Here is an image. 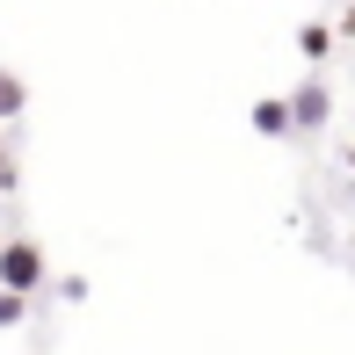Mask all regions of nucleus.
<instances>
[{
    "label": "nucleus",
    "mask_w": 355,
    "mask_h": 355,
    "mask_svg": "<svg viewBox=\"0 0 355 355\" xmlns=\"http://www.w3.org/2000/svg\"><path fill=\"white\" fill-rule=\"evenodd\" d=\"M341 37H355V8H348V15H341Z\"/></svg>",
    "instance_id": "8"
},
{
    "label": "nucleus",
    "mask_w": 355,
    "mask_h": 355,
    "mask_svg": "<svg viewBox=\"0 0 355 355\" xmlns=\"http://www.w3.org/2000/svg\"><path fill=\"white\" fill-rule=\"evenodd\" d=\"M290 131H327V116H334V94H327V80H304L297 94H290Z\"/></svg>",
    "instance_id": "2"
},
{
    "label": "nucleus",
    "mask_w": 355,
    "mask_h": 355,
    "mask_svg": "<svg viewBox=\"0 0 355 355\" xmlns=\"http://www.w3.org/2000/svg\"><path fill=\"white\" fill-rule=\"evenodd\" d=\"M22 312H29V297H15V290H0V327H22Z\"/></svg>",
    "instance_id": "6"
},
{
    "label": "nucleus",
    "mask_w": 355,
    "mask_h": 355,
    "mask_svg": "<svg viewBox=\"0 0 355 355\" xmlns=\"http://www.w3.org/2000/svg\"><path fill=\"white\" fill-rule=\"evenodd\" d=\"M15 182H22V167L8 159V138H0V189H15Z\"/></svg>",
    "instance_id": "7"
},
{
    "label": "nucleus",
    "mask_w": 355,
    "mask_h": 355,
    "mask_svg": "<svg viewBox=\"0 0 355 355\" xmlns=\"http://www.w3.org/2000/svg\"><path fill=\"white\" fill-rule=\"evenodd\" d=\"M37 283H44V254L29 247V239H8V247H0V290H15V297H29Z\"/></svg>",
    "instance_id": "1"
},
{
    "label": "nucleus",
    "mask_w": 355,
    "mask_h": 355,
    "mask_svg": "<svg viewBox=\"0 0 355 355\" xmlns=\"http://www.w3.org/2000/svg\"><path fill=\"white\" fill-rule=\"evenodd\" d=\"M348 167H355V153H348Z\"/></svg>",
    "instance_id": "9"
},
{
    "label": "nucleus",
    "mask_w": 355,
    "mask_h": 355,
    "mask_svg": "<svg viewBox=\"0 0 355 355\" xmlns=\"http://www.w3.org/2000/svg\"><path fill=\"white\" fill-rule=\"evenodd\" d=\"M297 51L304 58H327L334 51V29H297Z\"/></svg>",
    "instance_id": "5"
},
{
    "label": "nucleus",
    "mask_w": 355,
    "mask_h": 355,
    "mask_svg": "<svg viewBox=\"0 0 355 355\" xmlns=\"http://www.w3.org/2000/svg\"><path fill=\"white\" fill-rule=\"evenodd\" d=\"M22 102H29V87H22L8 66H0V123H15V116H22Z\"/></svg>",
    "instance_id": "4"
},
{
    "label": "nucleus",
    "mask_w": 355,
    "mask_h": 355,
    "mask_svg": "<svg viewBox=\"0 0 355 355\" xmlns=\"http://www.w3.org/2000/svg\"><path fill=\"white\" fill-rule=\"evenodd\" d=\"M254 131L261 138H290V109L283 102H254Z\"/></svg>",
    "instance_id": "3"
}]
</instances>
